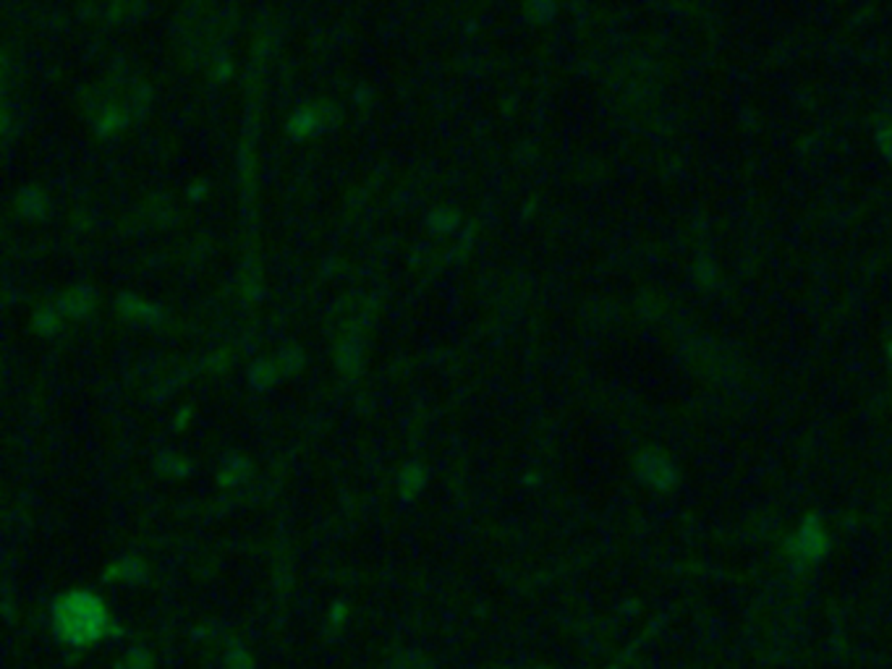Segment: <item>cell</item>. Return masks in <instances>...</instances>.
I'll list each match as a JSON object with an SVG mask.
<instances>
[{
  "instance_id": "obj_3",
  "label": "cell",
  "mask_w": 892,
  "mask_h": 669,
  "mask_svg": "<svg viewBox=\"0 0 892 669\" xmlns=\"http://www.w3.org/2000/svg\"><path fill=\"white\" fill-rule=\"evenodd\" d=\"M887 356H890V364H892V343H890V348H887Z\"/></svg>"
},
{
  "instance_id": "obj_1",
  "label": "cell",
  "mask_w": 892,
  "mask_h": 669,
  "mask_svg": "<svg viewBox=\"0 0 892 669\" xmlns=\"http://www.w3.org/2000/svg\"><path fill=\"white\" fill-rule=\"evenodd\" d=\"M824 544H827V539H824L822 528H819L817 523H806L798 536V549L803 552L806 557H817V554L824 552Z\"/></svg>"
},
{
  "instance_id": "obj_2",
  "label": "cell",
  "mask_w": 892,
  "mask_h": 669,
  "mask_svg": "<svg viewBox=\"0 0 892 669\" xmlns=\"http://www.w3.org/2000/svg\"><path fill=\"white\" fill-rule=\"evenodd\" d=\"M641 466H649V468H644V476H646V481L654 484V486H670L672 478H675L672 466L667 463V460L660 458V455H654V458H649V460H641Z\"/></svg>"
}]
</instances>
